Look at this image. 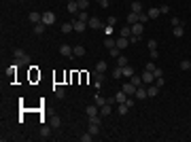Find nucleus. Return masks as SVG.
<instances>
[{"instance_id":"nucleus-46","label":"nucleus","mask_w":191,"mask_h":142,"mask_svg":"<svg viewBox=\"0 0 191 142\" xmlns=\"http://www.w3.org/2000/svg\"><path fill=\"white\" fill-rule=\"evenodd\" d=\"M159 13H161V15L170 13V7H168V4H161V7H159Z\"/></svg>"},{"instance_id":"nucleus-28","label":"nucleus","mask_w":191,"mask_h":142,"mask_svg":"<svg viewBox=\"0 0 191 142\" xmlns=\"http://www.w3.org/2000/svg\"><path fill=\"white\" fill-rule=\"evenodd\" d=\"M117 112H119V115H128V112H130V106L123 102V104H119V106H117Z\"/></svg>"},{"instance_id":"nucleus-12","label":"nucleus","mask_w":191,"mask_h":142,"mask_svg":"<svg viewBox=\"0 0 191 142\" xmlns=\"http://www.w3.org/2000/svg\"><path fill=\"white\" fill-rule=\"evenodd\" d=\"M115 45H117V47H119L121 51H123V49H125L128 45H130V38H125V36H119V38L115 40Z\"/></svg>"},{"instance_id":"nucleus-32","label":"nucleus","mask_w":191,"mask_h":142,"mask_svg":"<svg viewBox=\"0 0 191 142\" xmlns=\"http://www.w3.org/2000/svg\"><path fill=\"white\" fill-rule=\"evenodd\" d=\"M77 19H79V21H89V15H87V11H79V13H77Z\"/></svg>"},{"instance_id":"nucleus-4","label":"nucleus","mask_w":191,"mask_h":142,"mask_svg":"<svg viewBox=\"0 0 191 142\" xmlns=\"http://www.w3.org/2000/svg\"><path fill=\"white\" fill-rule=\"evenodd\" d=\"M87 25H89L91 30H100V28H104V24L100 21V17H89V21H87Z\"/></svg>"},{"instance_id":"nucleus-3","label":"nucleus","mask_w":191,"mask_h":142,"mask_svg":"<svg viewBox=\"0 0 191 142\" xmlns=\"http://www.w3.org/2000/svg\"><path fill=\"white\" fill-rule=\"evenodd\" d=\"M134 98H136L138 102H142V100H147V98H149V94H147V89L140 85V87H136V94H134Z\"/></svg>"},{"instance_id":"nucleus-47","label":"nucleus","mask_w":191,"mask_h":142,"mask_svg":"<svg viewBox=\"0 0 191 142\" xmlns=\"http://www.w3.org/2000/svg\"><path fill=\"white\" fill-rule=\"evenodd\" d=\"M102 30H104V34H106V36H110V34H113V25H104Z\"/></svg>"},{"instance_id":"nucleus-5","label":"nucleus","mask_w":191,"mask_h":142,"mask_svg":"<svg viewBox=\"0 0 191 142\" xmlns=\"http://www.w3.org/2000/svg\"><path fill=\"white\" fill-rule=\"evenodd\" d=\"M140 76H142V83H144V85H149V83H155V74H153V72H149V70H142V74H140Z\"/></svg>"},{"instance_id":"nucleus-17","label":"nucleus","mask_w":191,"mask_h":142,"mask_svg":"<svg viewBox=\"0 0 191 142\" xmlns=\"http://www.w3.org/2000/svg\"><path fill=\"white\" fill-rule=\"evenodd\" d=\"M123 91H125L128 95H134V94H136V85L132 83V81H130V83H125V85H123Z\"/></svg>"},{"instance_id":"nucleus-49","label":"nucleus","mask_w":191,"mask_h":142,"mask_svg":"<svg viewBox=\"0 0 191 142\" xmlns=\"http://www.w3.org/2000/svg\"><path fill=\"white\" fill-rule=\"evenodd\" d=\"M117 24V17H108L106 19V25H115Z\"/></svg>"},{"instance_id":"nucleus-18","label":"nucleus","mask_w":191,"mask_h":142,"mask_svg":"<svg viewBox=\"0 0 191 142\" xmlns=\"http://www.w3.org/2000/svg\"><path fill=\"white\" fill-rule=\"evenodd\" d=\"M138 15H140V13H134V11H130V13H128V17H125V19H128V25L136 24V21H138Z\"/></svg>"},{"instance_id":"nucleus-21","label":"nucleus","mask_w":191,"mask_h":142,"mask_svg":"<svg viewBox=\"0 0 191 142\" xmlns=\"http://www.w3.org/2000/svg\"><path fill=\"white\" fill-rule=\"evenodd\" d=\"M94 100H96V104H98L100 108L104 106V104H108V98H102L100 94H96V98H94Z\"/></svg>"},{"instance_id":"nucleus-2","label":"nucleus","mask_w":191,"mask_h":142,"mask_svg":"<svg viewBox=\"0 0 191 142\" xmlns=\"http://www.w3.org/2000/svg\"><path fill=\"white\" fill-rule=\"evenodd\" d=\"M91 79H94L96 89H100V87L104 85V72H98V70H94V72H91Z\"/></svg>"},{"instance_id":"nucleus-20","label":"nucleus","mask_w":191,"mask_h":142,"mask_svg":"<svg viewBox=\"0 0 191 142\" xmlns=\"http://www.w3.org/2000/svg\"><path fill=\"white\" fill-rule=\"evenodd\" d=\"M147 15H149V17H151V19H157V17H159V15H161V13H159V9H157V7H151V9H149V11H147Z\"/></svg>"},{"instance_id":"nucleus-16","label":"nucleus","mask_w":191,"mask_h":142,"mask_svg":"<svg viewBox=\"0 0 191 142\" xmlns=\"http://www.w3.org/2000/svg\"><path fill=\"white\" fill-rule=\"evenodd\" d=\"M60 53L64 55V57H72V47H70V45H62Z\"/></svg>"},{"instance_id":"nucleus-51","label":"nucleus","mask_w":191,"mask_h":142,"mask_svg":"<svg viewBox=\"0 0 191 142\" xmlns=\"http://www.w3.org/2000/svg\"><path fill=\"white\" fill-rule=\"evenodd\" d=\"M153 74H155V79H159V76H164V72H161V68H155V70H153Z\"/></svg>"},{"instance_id":"nucleus-9","label":"nucleus","mask_w":191,"mask_h":142,"mask_svg":"<svg viewBox=\"0 0 191 142\" xmlns=\"http://www.w3.org/2000/svg\"><path fill=\"white\" fill-rule=\"evenodd\" d=\"M43 24H47V25H51V24H55V15L51 11H47V13H43Z\"/></svg>"},{"instance_id":"nucleus-39","label":"nucleus","mask_w":191,"mask_h":142,"mask_svg":"<svg viewBox=\"0 0 191 142\" xmlns=\"http://www.w3.org/2000/svg\"><path fill=\"white\" fill-rule=\"evenodd\" d=\"M79 140H81V142H91V140H94V134H89V131H87V134H83Z\"/></svg>"},{"instance_id":"nucleus-29","label":"nucleus","mask_w":191,"mask_h":142,"mask_svg":"<svg viewBox=\"0 0 191 142\" xmlns=\"http://www.w3.org/2000/svg\"><path fill=\"white\" fill-rule=\"evenodd\" d=\"M49 134H51V127H49V125H43V130H40V138H43V140H47Z\"/></svg>"},{"instance_id":"nucleus-6","label":"nucleus","mask_w":191,"mask_h":142,"mask_svg":"<svg viewBox=\"0 0 191 142\" xmlns=\"http://www.w3.org/2000/svg\"><path fill=\"white\" fill-rule=\"evenodd\" d=\"M72 25H74V32H85L87 30V21H79L77 17L72 19Z\"/></svg>"},{"instance_id":"nucleus-22","label":"nucleus","mask_w":191,"mask_h":142,"mask_svg":"<svg viewBox=\"0 0 191 142\" xmlns=\"http://www.w3.org/2000/svg\"><path fill=\"white\" fill-rule=\"evenodd\" d=\"M130 81H132L134 85H136V87L144 85V83H142V76H140V74H132V76H130Z\"/></svg>"},{"instance_id":"nucleus-31","label":"nucleus","mask_w":191,"mask_h":142,"mask_svg":"<svg viewBox=\"0 0 191 142\" xmlns=\"http://www.w3.org/2000/svg\"><path fill=\"white\" fill-rule=\"evenodd\" d=\"M106 62H104V59H100V62H98V64H96V70L98 72H106Z\"/></svg>"},{"instance_id":"nucleus-50","label":"nucleus","mask_w":191,"mask_h":142,"mask_svg":"<svg viewBox=\"0 0 191 142\" xmlns=\"http://www.w3.org/2000/svg\"><path fill=\"white\" fill-rule=\"evenodd\" d=\"M174 25H183V21H180L179 17H172V28H174Z\"/></svg>"},{"instance_id":"nucleus-33","label":"nucleus","mask_w":191,"mask_h":142,"mask_svg":"<svg viewBox=\"0 0 191 142\" xmlns=\"http://www.w3.org/2000/svg\"><path fill=\"white\" fill-rule=\"evenodd\" d=\"M119 34H121V36H125V38H130V36H132V28H130V25H123Z\"/></svg>"},{"instance_id":"nucleus-7","label":"nucleus","mask_w":191,"mask_h":142,"mask_svg":"<svg viewBox=\"0 0 191 142\" xmlns=\"http://www.w3.org/2000/svg\"><path fill=\"white\" fill-rule=\"evenodd\" d=\"M132 34H136V36H142L144 32V24H140V21H136V24H132Z\"/></svg>"},{"instance_id":"nucleus-42","label":"nucleus","mask_w":191,"mask_h":142,"mask_svg":"<svg viewBox=\"0 0 191 142\" xmlns=\"http://www.w3.org/2000/svg\"><path fill=\"white\" fill-rule=\"evenodd\" d=\"M117 64H119L121 68H123V66H128V57H125V55H119V57H117Z\"/></svg>"},{"instance_id":"nucleus-34","label":"nucleus","mask_w":191,"mask_h":142,"mask_svg":"<svg viewBox=\"0 0 191 142\" xmlns=\"http://www.w3.org/2000/svg\"><path fill=\"white\" fill-rule=\"evenodd\" d=\"M174 36H176V38L185 36V28H183V25H174Z\"/></svg>"},{"instance_id":"nucleus-35","label":"nucleus","mask_w":191,"mask_h":142,"mask_svg":"<svg viewBox=\"0 0 191 142\" xmlns=\"http://www.w3.org/2000/svg\"><path fill=\"white\" fill-rule=\"evenodd\" d=\"M179 68H180V70H191V62H189V59H183V62L179 64Z\"/></svg>"},{"instance_id":"nucleus-8","label":"nucleus","mask_w":191,"mask_h":142,"mask_svg":"<svg viewBox=\"0 0 191 142\" xmlns=\"http://www.w3.org/2000/svg\"><path fill=\"white\" fill-rule=\"evenodd\" d=\"M98 104H87V108H85V112H87V117H96V115H100V110H98Z\"/></svg>"},{"instance_id":"nucleus-13","label":"nucleus","mask_w":191,"mask_h":142,"mask_svg":"<svg viewBox=\"0 0 191 142\" xmlns=\"http://www.w3.org/2000/svg\"><path fill=\"white\" fill-rule=\"evenodd\" d=\"M72 55H74V57H83V55H85V47H83V45L72 47Z\"/></svg>"},{"instance_id":"nucleus-15","label":"nucleus","mask_w":191,"mask_h":142,"mask_svg":"<svg viewBox=\"0 0 191 142\" xmlns=\"http://www.w3.org/2000/svg\"><path fill=\"white\" fill-rule=\"evenodd\" d=\"M45 30H47V24H34V34L36 36H40V34H45Z\"/></svg>"},{"instance_id":"nucleus-37","label":"nucleus","mask_w":191,"mask_h":142,"mask_svg":"<svg viewBox=\"0 0 191 142\" xmlns=\"http://www.w3.org/2000/svg\"><path fill=\"white\" fill-rule=\"evenodd\" d=\"M77 4H79V9H81V11H87V7H89V0H77Z\"/></svg>"},{"instance_id":"nucleus-36","label":"nucleus","mask_w":191,"mask_h":142,"mask_svg":"<svg viewBox=\"0 0 191 142\" xmlns=\"http://www.w3.org/2000/svg\"><path fill=\"white\" fill-rule=\"evenodd\" d=\"M104 47H106V49H113V47H115V38L106 36V38H104Z\"/></svg>"},{"instance_id":"nucleus-45","label":"nucleus","mask_w":191,"mask_h":142,"mask_svg":"<svg viewBox=\"0 0 191 142\" xmlns=\"http://www.w3.org/2000/svg\"><path fill=\"white\" fill-rule=\"evenodd\" d=\"M60 125H62L60 117H53V119H51V127H60Z\"/></svg>"},{"instance_id":"nucleus-52","label":"nucleus","mask_w":191,"mask_h":142,"mask_svg":"<svg viewBox=\"0 0 191 142\" xmlns=\"http://www.w3.org/2000/svg\"><path fill=\"white\" fill-rule=\"evenodd\" d=\"M98 2H102V0H98Z\"/></svg>"},{"instance_id":"nucleus-48","label":"nucleus","mask_w":191,"mask_h":142,"mask_svg":"<svg viewBox=\"0 0 191 142\" xmlns=\"http://www.w3.org/2000/svg\"><path fill=\"white\" fill-rule=\"evenodd\" d=\"M155 85L161 89V85H166V81H164V76H159V79H155Z\"/></svg>"},{"instance_id":"nucleus-41","label":"nucleus","mask_w":191,"mask_h":142,"mask_svg":"<svg viewBox=\"0 0 191 142\" xmlns=\"http://www.w3.org/2000/svg\"><path fill=\"white\" fill-rule=\"evenodd\" d=\"M132 74H136V72H134V68H130V66H123V76H132Z\"/></svg>"},{"instance_id":"nucleus-27","label":"nucleus","mask_w":191,"mask_h":142,"mask_svg":"<svg viewBox=\"0 0 191 142\" xmlns=\"http://www.w3.org/2000/svg\"><path fill=\"white\" fill-rule=\"evenodd\" d=\"M110 76H113V79H121V76H123V68H121V66H117L115 70L110 72Z\"/></svg>"},{"instance_id":"nucleus-24","label":"nucleus","mask_w":191,"mask_h":142,"mask_svg":"<svg viewBox=\"0 0 191 142\" xmlns=\"http://www.w3.org/2000/svg\"><path fill=\"white\" fill-rule=\"evenodd\" d=\"M62 32H64V34H70V32H74V25H72V21H68V24H62Z\"/></svg>"},{"instance_id":"nucleus-1","label":"nucleus","mask_w":191,"mask_h":142,"mask_svg":"<svg viewBox=\"0 0 191 142\" xmlns=\"http://www.w3.org/2000/svg\"><path fill=\"white\" fill-rule=\"evenodd\" d=\"M15 64H17V66H19V64H21V66L30 64V55H28L26 51H21V49H17V51H15Z\"/></svg>"},{"instance_id":"nucleus-23","label":"nucleus","mask_w":191,"mask_h":142,"mask_svg":"<svg viewBox=\"0 0 191 142\" xmlns=\"http://www.w3.org/2000/svg\"><path fill=\"white\" fill-rule=\"evenodd\" d=\"M147 94H149V98H155V95L159 94V87H157V85H151V87H147Z\"/></svg>"},{"instance_id":"nucleus-25","label":"nucleus","mask_w":191,"mask_h":142,"mask_svg":"<svg viewBox=\"0 0 191 142\" xmlns=\"http://www.w3.org/2000/svg\"><path fill=\"white\" fill-rule=\"evenodd\" d=\"M87 131H89V134H94V136H98V134H100V125H98V123H89Z\"/></svg>"},{"instance_id":"nucleus-26","label":"nucleus","mask_w":191,"mask_h":142,"mask_svg":"<svg viewBox=\"0 0 191 142\" xmlns=\"http://www.w3.org/2000/svg\"><path fill=\"white\" fill-rule=\"evenodd\" d=\"M110 112H113V108H110V104H104V106L100 108V115H102V117H108Z\"/></svg>"},{"instance_id":"nucleus-43","label":"nucleus","mask_w":191,"mask_h":142,"mask_svg":"<svg viewBox=\"0 0 191 142\" xmlns=\"http://www.w3.org/2000/svg\"><path fill=\"white\" fill-rule=\"evenodd\" d=\"M149 19H151V17H149L147 13H140V15H138V21H140V24H147Z\"/></svg>"},{"instance_id":"nucleus-10","label":"nucleus","mask_w":191,"mask_h":142,"mask_svg":"<svg viewBox=\"0 0 191 142\" xmlns=\"http://www.w3.org/2000/svg\"><path fill=\"white\" fill-rule=\"evenodd\" d=\"M66 9H68V13H70L72 17H77V13L81 11V9H79V4H77V0H72V2H68V7H66Z\"/></svg>"},{"instance_id":"nucleus-44","label":"nucleus","mask_w":191,"mask_h":142,"mask_svg":"<svg viewBox=\"0 0 191 142\" xmlns=\"http://www.w3.org/2000/svg\"><path fill=\"white\" fill-rule=\"evenodd\" d=\"M155 68H157V66L153 64V59H151V62H147V66H144V70H149V72H153Z\"/></svg>"},{"instance_id":"nucleus-11","label":"nucleus","mask_w":191,"mask_h":142,"mask_svg":"<svg viewBox=\"0 0 191 142\" xmlns=\"http://www.w3.org/2000/svg\"><path fill=\"white\" fill-rule=\"evenodd\" d=\"M28 19H30V24H40V21H43V15L36 13V11H32L30 15H28Z\"/></svg>"},{"instance_id":"nucleus-14","label":"nucleus","mask_w":191,"mask_h":142,"mask_svg":"<svg viewBox=\"0 0 191 142\" xmlns=\"http://www.w3.org/2000/svg\"><path fill=\"white\" fill-rule=\"evenodd\" d=\"M128 98H130V95H128L125 91H123V89H121V91H117V94H115V102H119V104H123V102H125Z\"/></svg>"},{"instance_id":"nucleus-40","label":"nucleus","mask_w":191,"mask_h":142,"mask_svg":"<svg viewBox=\"0 0 191 142\" xmlns=\"http://www.w3.org/2000/svg\"><path fill=\"white\" fill-rule=\"evenodd\" d=\"M147 47H149V51H157V40H153V38H151V40L147 43Z\"/></svg>"},{"instance_id":"nucleus-38","label":"nucleus","mask_w":191,"mask_h":142,"mask_svg":"<svg viewBox=\"0 0 191 142\" xmlns=\"http://www.w3.org/2000/svg\"><path fill=\"white\" fill-rule=\"evenodd\" d=\"M108 53H110L113 57H119V55H121V49L117 47V45H115V47H113V49H108Z\"/></svg>"},{"instance_id":"nucleus-19","label":"nucleus","mask_w":191,"mask_h":142,"mask_svg":"<svg viewBox=\"0 0 191 142\" xmlns=\"http://www.w3.org/2000/svg\"><path fill=\"white\" fill-rule=\"evenodd\" d=\"M53 94H55V98H64V95H66V89H64L62 85H53Z\"/></svg>"},{"instance_id":"nucleus-30","label":"nucleus","mask_w":191,"mask_h":142,"mask_svg":"<svg viewBox=\"0 0 191 142\" xmlns=\"http://www.w3.org/2000/svg\"><path fill=\"white\" fill-rule=\"evenodd\" d=\"M132 11H134V13H142V2L134 0V2H132Z\"/></svg>"}]
</instances>
